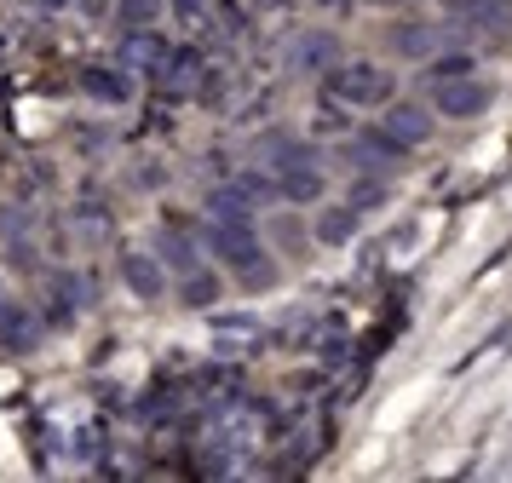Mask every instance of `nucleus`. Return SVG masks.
Returning <instances> with one entry per match:
<instances>
[{
  "instance_id": "obj_1",
  "label": "nucleus",
  "mask_w": 512,
  "mask_h": 483,
  "mask_svg": "<svg viewBox=\"0 0 512 483\" xmlns=\"http://www.w3.org/2000/svg\"><path fill=\"white\" fill-rule=\"evenodd\" d=\"M323 81H328V98L346 104V110H386L397 98V75L386 64H369V58H340Z\"/></svg>"
},
{
  "instance_id": "obj_2",
  "label": "nucleus",
  "mask_w": 512,
  "mask_h": 483,
  "mask_svg": "<svg viewBox=\"0 0 512 483\" xmlns=\"http://www.w3.org/2000/svg\"><path fill=\"white\" fill-rule=\"evenodd\" d=\"M202 242H208L213 259L231 265L242 282H265V276H271V265H265V242H259L254 219H213V225L202 230Z\"/></svg>"
},
{
  "instance_id": "obj_3",
  "label": "nucleus",
  "mask_w": 512,
  "mask_h": 483,
  "mask_svg": "<svg viewBox=\"0 0 512 483\" xmlns=\"http://www.w3.org/2000/svg\"><path fill=\"white\" fill-rule=\"evenodd\" d=\"M432 110L443 121H478V115L495 110V87H489L478 69L472 75H455V81H432Z\"/></svg>"
},
{
  "instance_id": "obj_4",
  "label": "nucleus",
  "mask_w": 512,
  "mask_h": 483,
  "mask_svg": "<svg viewBox=\"0 0 512 483\" xmlns=\"http://www.w3.org/2000/svg\"><path fill=\"white\" fill-rule=\"evenodd\" d=\"M455 46V23H438V18H403L392 23V52L409 58V64H426L432 52Z\"/></svg>"
},
{
  "instance_id": "obj_5",
  "label": "nucleus",
  "mask_w": 512,
  "mask_h": 483,
  "mask_svg": "<svg viewBox=\"0 0 512 483\" xmlns=\"http://www.w3.org/2000/svg\"><path fill=\"white\" fill-rule=\"evenodd\" d=\"M380 127H386L403 150H420L426 138L438 133V110H432V104H415V98H392L386 115H380Z\"/></svg>"
},
{
  "instance_id": "obj_6",
  "label": "nucleus",
  "mask_w": 512,
  "mask_h": 483,
  "mask_svg": "<svg viewBox=\"0 0 512 483\" xmlns=\"http://www.w3.org/2000/svg\"><path fill=\"white\" fill-rule=\"evenodd\" d=\"M351 161H357L363 173H392V167H403V161H409V150H403V144H397L380 121H374V127H363V133L351 138Z\"/></svg>"
},
{
  "instance_id": "obj_7",
  "label": "nucleus",
  "mask_w": 512,
  "mask_h": 483,
  "mask_svg": "<svg viewBox=\"0 0 512 483\" xmlns=\"http://www.w3.org/2000/svg\"><path fill=\"white\" fill-rule=\"evenodd\" d=\"M443 12H449V23H461L466 35H507V0H443Z\"/></svg>"
},
{
  "instance_id": "obj_8",
  "label": "nucleus",
  "mask_w": 512,
  "mask_h": 483,
  "mask_svg": "<svg viewBox=\"0 0 512 483\" xmlns=\"http://www.w3.org/2000/svg\"><path fill=\"white\" fill-rule=\"evenodd\" d=\"M323 190H328V179H323V167H317V161L277 167V196L288 207H317V202H323Z\"/></svg>"
},
{
  "instance_id": "obj_9",
  "label": "nucleus",
  "mask_w": 512,
  "mask_h": 483,
  "mask_svg": "<svg viewBox=\"0 0 512 483\" xmlns=\"http://www.w3.org/2000/svg\"><path fill=\"white\" fill-rule=\"evenodd\" d=\"M288 64L305 69V75H328V69L340 64V35L334 29H305L294 52H288Z\"/></svg>"
},
{
  "instance_id": "obj_10",
  "label": "nucleus",
  "mask_w": 512,
  "mask_h": 483,
  "mask_svg": "<svg viewBox=\"0 0 512 483\" xmlns=\"http://www.w3.org/2000/svg\"><path fill=\"white\" fill-rule=\"evenodd\" d=\"M121 282L139 299H162L167 294V265L156 253H121Z\"/></svg>"
},
{
  "instance_id": "obj_11",
  "label": "nucleus",
  "mask_w": 512,
  "mask_h": 483,
  "mask_svg": "<svg viewBox=\"0 0 512 483\" xmlns=\"http://www.w3.org/2000/svg\"><path fill=\"white\" fill-rule=\"evenodd\" d=\"M357 219H363V213H357L351 202L323 207V213H317V242H328V248H340V242H351V236H357Z\"/></svg>"
},
{
  "instance_id": "obj_12",
  "label": "nucleus",
  "mask_w": 512,
  "mask_h": 483,
  "mask_svg": "<svg viewBox=\"0 0 512 483\" xmlns=\"http://www.w3.org/2000/svg\"><path fill=\"white\" fill-rule=\"evenodd\" d=\"M156 259H162V265H173V271L185 276V271H196V265H202V248H196V242H190V236H179V230H162V236H156Z\"/></svg>"
},
{
  "instance_id": "obj_13",
  "label": "nucleus",
  "mask_w": 512,
  "mask_h": 483,
  "mask_svg": "<svg viewBox=\"0 0 512 483\" xmlns=\"http://www.w3.org/2000/svg\"><path fill=\"white\" fill-rule=\"evenodd\" d=\"M219 288H225V282H219V276H213L208 265H196V271L179 276V299H185L190 311H208L213 299H219Z\"/></svg>"
},
{
  "instance_id": "obj_14",
  "label": "nucleus",
  "mask_w": 512,
  "mask_h": 483,
  "mask_svg": "<svg viewBox=\"0 0 512 483\" xmlns=\"http://www.w3.org/2000/svg\"><path fill=\"white\" fill-rule=\"evenodd\" d=\"M420 69H426L432 81H455V75H472V69H478V58H472L466 46H443V52H432Z\"/></svg>"
},
{
  "instance_id": "obj_15",
  "label": "nucleus",
  "mask_w": 512,
  "mask_h": 483,
  "mask_svg": "<svg viewBox=\"0 0 512 483\" xmlns=\"http://www.w3.org/2000/svg\"><path fill=\"white\" fill-rule=\"evenodd\" d=\"M208 207H213V219H254V202L236 190V184H225V190H213L208 196Z\"/></svg>"
},
{
  "instance_id": "obj_16",
  "label": "nucleus",
  "mask_w": 512,
  "mask_h": 483,
  "mask_svg": "<svg viewBox=\"0 0 512 483\" xmlns=\"http://www.w3.org/2000/svg\"><path fill=\"white\" fill-rule=\"evenodd\" d=\"M116 18H121V29H150V23L162 18V0H121Z\"/></svg>"
},
{
  "instance_id": "obj_17",
  "label": "nucleus",
  "mask_w": 512,
  "mask_h": 483,
  "mask_svg": "<svg viewBox=\"0 0 512 483\" xmlns=\"http://www.w3.org/2000/svg\"><path fill=\"white\" fill-rule=\"evenodd\" d=\"M87 92H98V98H127V81L98 69V75H87Z\"/></svg>"
},
{
  "instance_id": "obj_18",
  "label": "nucleus",
  "mask_w": 512,
  "mask_h": 483,
  "mask_svg": "<svg viewBox=\"0 0 512 483\" xmlns=\"http://www.w3.org/2000/svg\"><path fill=\"white\" fill-rule=\"evenodd\" d=\"M167 6H173V18H185V23H196L208 12V0H167Z\"/></svg>"
},
{
  "instance_id": "obj_19",
  "label": "nucleus",
  "mask_w": 512,
  "mask_h": 483,
  "mask_svg": "<svg viewBox=\"0 0 512 483\" xmlns=\"http://www.w3.org/2000/svg\"><path fill=\"white\" fill-rule=\"evenodd\" d=\"M363 6H374V12H409V6H420V0H363Z\"/></svg>"
},
{
  "instance_id": "obj_20",
  "label": "nucleus",
  "mask_w": 512,
  "mask_h": 483,
  "mask_svg": "<svg viewBox=\"0 0 512 483\" xmlns=\"http://www.w3.org/2000/svg\"><path fill=\"white\" fill-rule=\"evenodd\" d=\"M317 6H328V12H334V6H351V0H317Z\"/></svg>"
},
{
  "instance_id": "obj_21",
  "label": "nucleus",
  "mask_w": 512,
  "mask_h": 483,
  "mask_svg": "<svg viewBox=\"0 0 512 483\" xmlns=\"http://www.w3.org/2000/svg\"><path fill=\"white\" fill-rule=\"evenodd\" d=\"M47 6H64V0H47Z\"/></svg>"
}]
</instances>
